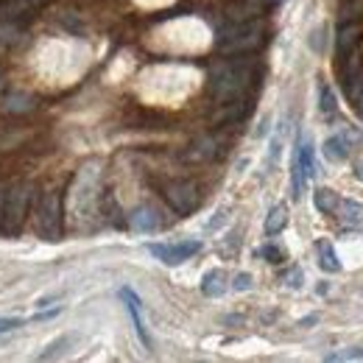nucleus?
Instances as JSON below:
<instances>
[{
  "label": "nucleus",
  "mask_w": 363,
  "mask_h": 363,
  "mask_svg": "<svg viewBox=\"0 0 363 363\" xmlns=\"http://www.w3.org/2000/svg\"><path fill=\"white\" fill-rule=\"evenodd\" d=\"M318 109H321V115H327V118H333V115L338 112L335 92H333L330 84H321V87H318Z\"/></svg>",
  "instance_id": "19"
},
{
  "label": "nucleus",
  "mask_w": 363,
  "mask_h": 363,
  "mask_svg": "<svg viewBox=\"0 0 363 363\" xmlns=\"http://www.w3.org/2000/svg\"><path fill=\"white\" fill-rule=\"evenodd\" d=\"M285 224H288V210H285V204H277L266 216V235H279Z\"/></svg>",
  "instance_id": "17"
},
{
  "label": "nucleus",
  "mask_w": 363,
  "mask_h": 363,
  "mask_svg": "<svg viewBox=\"0 0 363 363\" xmlns=\"http://www.w3.org/2000/svg\"><path fill=\"white\" fill-rule=\"evenodd\" d=\"M121 299H123V305H126V311H129V316H132L137 338L143 341L145 350H151V338H148V330H145V318H143V311H140V299H137V294L132 291V288H121Z\"/></svg>",
  "instance_id": "9"
},
{
  "label": "nucleus",
  "mask_w": 363,
  "mask_h": 363,
  "mask_svg": "<svg viewBox=\"0 0 363 363\" xmlns=\"http://www.w3.org/2000/svg\"><path fill=\"white\" fill-rule=\"evenodd\" d=\"M327 363H352V361H363V350L361 347H350V350H341V352H333L324 358Z\"/></svg>",
  "instance_id": "20"
},
{
  "label": "nucleus",
  "mask_w": 363,
  "mask_h": 363,
  "mask_svg": "<svg viewBox=\"0 0 363 363\" xmlns=\"http://www.w3.org/2000/svg\"><path fill=\"white\" fill-rule=\"evenodd\" d=\"M70 344V335H65V338H56L53 344H48L45 352H40V361H48V358H53V355H59L65 347Z\"/></svg>",
  "instance_id": "21"
},
{
  "label": "nucleus",
  "mask_w": 363,
  "mask_h": 363,
  "mask_svg": "<svg viewBox=\"0 0 363 363\" xmlns=\"http://www.w3.org/2000/svg\"><path fill=\"white\" fill-rule=\"evenodd\" d=\"M45 0H0V23H17L23 17H31Z\"/></svg>",
  "instance_id": "8"
},
{
  "label": "nucleus",
  "mask_w": 363,
  "mask_h": 363,
  "mask_svg": "<svg viewBox=\"0 0 363 363\" xmlns=\"http://www.w3.org/2000/svg\"><path fill=\"white\" fill-rule=\"evenodd\" d=\"M232 288L235 291H249L252 288V274H238L235 282H232Z\"/></svg>",
  "instance_id": "22"
},
{
  "label": "nucleus",
  "mask_w": 363,
  "mask_h": 363,
  "mask_svg": "<svg viewBox=\"0 0 363 363\" xmlns=\"http://www.w3.org/2000/svg\"><path fill=\"white\" fill-rule=\"evenodd\" d=\"M288 285H291V288H299V285H302V272L288 274Z\"/></svg>",
  "instance_id": "25"
},
{
  "label": "nucleus",
  "mask_w": 363,
  "mask_h": 363,
  "mask_svg": "<svg viewBox=\"0 0 363 363\" xmlns=\"http://www.w3.org/2000/svg\"><path fill=\"white\" fill-rule=\"evenodd\" d=\"M263 257H269V263H282V260H285V255H282L277 246H266V249H263Z\"/></svg>",
  "instance_id": "24"
},
{
  "label": "nucleus",
  "mask_w": 363,
  "mask_h": 363,
  "mask_svg": "<svg viewBox=\"0 0 363 363\" xmlns=\"http://www.w3.org/2000/svg\"><path fill=\"white\" fill-rule=\"evenodd\" d=\"M26 318H17V316H9V318H0V335L3 333H9V330H14V327H20Z\"/></svg>",
  "instance_id": "23"
},
{
  "label": "nucleus",
  "mask_w": 363,
  "mask_h": 363,
  "mask_svg": "<svg viewBox=\"0 0 363 363\" xmlns=\"http://www.w3.org/2000/svg\"><path fill=\"white\" fill-rule=\"evenodd\" d=\"M201 291H204V296H221L224 291H227V274L221 272V269H213V272L204 274V279H201Z\"/></svg>",
  "instance_id": "13"
},
{
  "label": "nucleus",
  "mask_w": 363,
  "mask_h": 363,
  "mask_svg": "<svg viewBox=\"0 0 363 363\" xmlns=\"http://www.w3.org/2000/svg\"><path fill=\"white\" fill-rule=\"evenodd\" d=\"M3 199H6V196H3V190H0V224H3Z\"/></svg>",
  "instance_id": "27"
},
{
  "label": "nucleus",
  "mask_w": 363,
  "mask_h": 363,
  "mask_svg": "<svg viewBox=\"0 0 363 363\" xmlns=\"http://www.w3.org/2000/svg\"><path fill=\"white\" fill-rule=\"evenodd\" d=\"M37 232L45 240L62 238V196L56 190H45L37 204Z\"/></svg>",
  "instance_id": "4"
},
{
  "label": "nucleus",
  "mask_w": 363,
  "mask_h": 363,
  "mask_svg": "<svg viewBox=\"0 0 363 363\" xmlns=\"http://www.w3.org/2000/svg\"><path fill=\"white\" fill-rule=\"evenodd\" d=\"M316 174V160H313V143L305 140L299 148H296V157H294V199H302V190H305V182Z\"/></svg>",
  "instance_id": "6"
},
{
  "label": "nucleus",
  "mask_w": 363,
  "mask_h": 363,
  "mask_svg": "<svg viewBox=\"0 0 363 363\" xmlns=\"http://www.w3.org/2000/svg\"><path fill=\"white\" fill-rule=\"evenodd\" d=\"M263 43V20H246L227 28L218 37V50L221 53H246Z\"/></svg>",
  "instance_id": "2"
},
{
  "label": "nucleus",
  "mask_w": 363,
  "mask_h": 363,
  "mask_svg": "<svg viewBox=\"0 0 363 363\" xmlns=\"http://www.w3.org/2000/svg\"><path fill=\"white\" fill-rule=\"evenodd\" d=\"M269 3H279V0H269Z\"/></svg>",
  "instance_id": "28"
},
{
  "label": "nucleus",
  "mask_w": 363,
  "mask_h": 363,
  "mask_svg": "<svg viewBox=\"0 0 363 363\" xmlns=\"http://www.w3.org/2000/svg\"><path fill=\"white\" fill-rule=\"evenodd\" d=\"M316 252H318V266H321L324 272H330V274H338V272H341L338 255H335V249H333V243H330V240H318V243H316Z\"/></svg>",
  "instance_id": "14"
},
{
  "label": "nucleus",
  "mask_w": 363,
  "mask_h": 363,
  "mask_svg": "<svg viewBox=\"0 0 363 363\" xmlns=\"http://www.w3.org/2000/svg\"><path fill=\"white\" fill-rule=\"evenodd\" d=\"M255 62L249 59H232L213 70L210 76V95L218 104H235L243 101V95L255 84Z\"/></svg>",
  "instance_id": "1"
},
{
  "label": "nucleus",
  "mask_w": 363,
  "mask_h": 363,
  "mask_svg": "<svg viewBox=\"0 0 363 363\" xmlns=\"http://www.w3.org/2000/svg\"><path fill=\"white\" fill-rule=\"evenodd\" d=\"M162 224V218H160V213L154 210V207H148V204H143V207H137L135 213L129 216V227L135 229V232H157Z\"/></svg>",
  "instance_id": "10"
},
{
  "label": "nucleus",
  "mask_w": 363,
  "mask_h": 363,
  "mask_svg": "<svg viewBox=\"0 0 363 363\" xmlns=\"http://www.w3.org/2000/svg\"><path fill=\"white\" fill-rule=\"evenodd\" d=\"M201 249V243L199 240H179V243H151L148 246V252L157 257V260H162L165 266H179L184 260H190L196 252Z\"/></svg>",
  "instance_id": "7"
},
{
  "label": "nucleus",
  "mask_w": 363,
  "mask_h": 363,
  "mask_svg": "<svg viewBox=\"0 0 363 363\" xmlns=\"http://www.w3.org/2000/svg\"><path fill=\"white\" fill-rule=\"evenodd\" d=\"M34 109V98L28 92H11L6 98V112H31Z\"/></svg>",
  "instance_id": "18"
},
{
  "label": "nucleus",
  "mask_w": 363,
  "mask_h": 363,
  "mask_svg": "<svg viewBox=\"0 0 363 363\" xmlns=\"http://www.w3.org/2000/svg\"><path fill=\"white\" fill-rule=\"evenodd\" d=\"M28 199H31V184L28 182H20L14 184L6 199H3V229L17 235L23 224H26V216H28Z\"/></svg>",
  "instance_id": "3"
},
{
  "label": "nucleus",
  "mask_w": 363,
  "mask_h": 363,
  "mask_svg": "<svg viewBox=\"0 0 363 363\" xmlns=\"http://www.w3.org/2000/svg\"><path fill=\"white\" fill-rule=\"evenodd\" d=\"M358 37H361V28L358 26H341L338 40H335V50H338L341 59H347L352 53V48L358 45Z\"/></svg>",
  "instance_id": "12"
},
{
  "label": "nucleus",
  "mask_w": 363,
  "mask_h": 363,
  "mask_svg": "<svg viewBox=\"0 0 363 363\" xmlns=\"http://www.w3.org/2000/svg\"><path fill=\"white\" fill-rule=\"evenodd\" d=\"M324 157L330 162H344L350 157V143L344 135H333L324 140Z\"/></svg>",
  "instance_id": "11"
},
{
  "label": "nucleus",
  "mask_w": 363,
  "mask_h": 363,
  "mask_svg": "<svg viewBox=\"0 0 363 363\" xmlns=\"http://www.w3.org/2000/svg\"><path fill=\"white\" fill-rule=\"evenodd\" d=\"M335 213L341 216V221L347 227H361L363 224V204H358V201H341Z\"/></svg>",
  "instance_id": "16"
},
{
  "label": "nucleus",
  "mask_w": 363,
  "mask_h": 363,
  "mask_svg": "<svg viewBox=\"0 0 363 363\" xmlns=\"http://www.w3.org/2000/svg\"><path fill=\"white\" fill-rule=\"evenodd\" d=\"M313 201H316L318 213L330 216V213H335V210H338V204H341V196H338L335 190H330V187H318L316 193H313Z\"/></svg>",
  "instance_id": "15"
},
{
  "label": "nucleus",
  "mask_w": 363,
  "mask_h": 363,
  "mask_svg": "<svg viewBox=\"0 0 363 363\" xmlns=\"http://www.w3.org/2000/svg\"><path fill=\"white\" fill-rule=\"evenodd\" d=\"M355 177L363 182V160H358V162H355Z\"/></svg>",
  "instance_id": "26"
},
{
  "label": "nucleus",
  "mask_w": 363,
  "mask_h": 363,
  "mask_svg": "<svg viewBox=\"0 0 363 363\" xmlns=\"http://www.w3.org/2000/svg\"><path fill=\"white\" fill-rule=\"evenodd\" d=\"M165 201L174 207V213H179V216H187V213H193V210L199 207L201 196H199V187H196L193 182L179 179V182H171V184H165Z\"/></svg>",
  "instance_id": "5"
}]
</instances>
